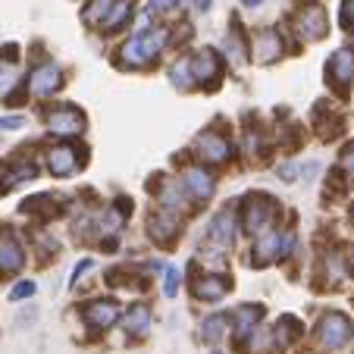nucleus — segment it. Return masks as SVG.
Masks as SVG:
<instances>
[{
	"instance_id": "a878e982",
	"label": "nucleus",
	"mask_w": 354,
	"mask_h": 354,
	"mask_svg": "<svg viewBox=\"0 0 354 354\" xmlns=\"http://www.w3.org/2000/svg\"><path fill=\"white\" fill-rule=\"evenodd\" d=\"M129 16H132V0H116V7H113V13L107 16L104 28H107V32H116V28L126 26Z\"/></svg>"
},
{
	"instance_id": "1a4fd4ad",
	"label": "nucleus",
	"mask_w": 354,
	"mask_h": 354,
	"mask_svg": "<svg viewBox=\"0 0 354 354\" xmlns=\"http://www.w3.org/2000/svg\"><path fill=\"white\" fill-rule=\"evenodd\" d=\"M326 79L333 82L335 88H342V91H345V85L354 79V50H348V47H339V50L329 57Z\"/></svg>"
},
{
	"instance_id": "f8f14e48",
	"label": "nucleus",
	"mask_w": 354,
	"mask_h": 354,
	"mask_svg": "<svg viewBox=\"0 0 354 354\" xmlns=\"http://www.w3.org/2000/svg\"><path fill=\"white\" fill-rule=\"evenodd\" d=\"M82 320L94 329H107L120 320V308H116L113 301H88L85 308H82Z\"/></svg>"
},
{
	"instance_id": "f257e3e1",
	"label": "nucleus",
	"mask_w": 354,
	"mask_h": 354,
	"mask_svg": "<svg viewBox=\"0 0 354 354\" xmlns=\"http://www.w3.org/2000/svg\"><path fill=\"white\" fill-rule=\"evenodd\" d=\"M169 41V32L167 28H157V32H141L135 35L132 41H126L120 50V63L122 66H147L151 60H157L160 57V50L167 47Z\"/></svg>"
},
{
	"instance_id": "5701e85b",
	"label": "nucleus",
	"mask_w": 354,
	"mask_h": 354,
	"mask_svg": "<svg viewBox=\"0 0 354 354\" xmlns=\"http://www.w3.org/2000/svg\"><path fill=\"white\" fill-rule=\"evenodd\" d=\"M245 50H251V47L241 41L239 26H232V28H229V35H226V54H229V60H232V63H245L248 60Z\"/></svg>"
},
{
	"instance_id": "aec40b11",
	"label": "nucleus",
	"mask_w": 354,
	"mask_h": 354,
	"mask_svg": "<svg viewBox=\"0 0 354 354\" xmlns=\"http://www.w3.org/2000/svg\"><path fill=\"white\" fill-rule=\"evenodd\" d=\"M276 254H279V232H276V229H267L263 239L257 241V254L251 257V261H254L257 267H263V263H270Z\"/></svg>"
},
{
	"instance_id": "7ed1b4c3",
	"label": "nucleus",
	"mask_w": 354,
	"mask_h": 354,
	"mask_svg": "<svg viewBox=\"0 0 354 354\" xmlns=\"http://www.w3.org/2000/svg\"><path fill=\"white\" fill-rule=\"evenodd\" d=\"M276 216V204L267 194H251V198L241 204V226L251 235H263L270 226H273Z\"/></svg>"
},
{
	"instance_id": "b1692460",
	"label": "nucleus",
	"mask_w": 354,
	"mask_h": 354,
	"mask_svg": "<svg viewBox=\"0 0 354 354\" xmlns=\"http://www.w3.org/2000/svg\"><path fill=\"white\" fill-rule=\"evenodd\" d=\"M261 314H263V308H254V304H245V308L235 310V320H239L235 323V326H239V339L254 329V323L261 320Z\"/></svg>"
},
{
	"instance_id": "c9c22d12",
	"label": "nucleus",
	"mask_w": 354,
	"mask_h": 354,
	"mask_svg": "<svg viewBox=\"0 0 354 354\" xmlns=\"http://www.w3.org/2000/svg\"><path fill=\"white\" fill-rule=\"evenodd\" d=\"M241 3H245V7H254V10L263 7V0H241Z\"/></svg>"
},
{
	"instance_id": "393cba45",
	"label": "nucleus",
	"mask_w": 354,
	"mask_h": 354,
	"mask_svg": "<svg viewBox=\"0 0 354 354\" xmlns=\"http://www.w3.org/2000/svg\"><path fill=\"white\" fill-rule=\"evenodd\" d=\"M301 323L295 320V317H282V326L276 329V345L279 348H286V345H292V342H298L301 339Z\"/></svg>"
},
{
	"instance_id": "dca6fc26",
	"label": "nucleus",
	"mask_w": 354,
	"mask_h": 354,
	"mask_svg": "<svg viewBox=\"0 0 354 354\" xmlns=\"http://www.w3.org/2000/svg\"><path fill=\"white\" fill-rule=\"evenodd\" d=\"M60 85H63V75H60V66H54V63H44V66H38L32 73V91L41 94V97L54 94Z\"/></svg>"
},
{
	"instance_id": "412c9836",
	"label": "nucleus",
	"mask_w": 354,
	"mask_h": 354,
	"mask_svg": "<svg viewBox=\"0 0 354 354\" xmlns=\"http://www.w3.org/2000/svg\"><path fill=\"white\" fill-rule=\"evenodd\" d=\"M226 326H229V317H226V314L207 317V320L201 323V339L207 342V345H216V342L226 335Z\"/></svg>"
},
{
	"instance_id": "9d476101",
	"label": "nucleus",
	"mask_w": 354,
	"mask_h": 354,
	"mask_svg": "<svg viewBox=\"0 0 354 354\" xmlns=\"http://www.w3.org/2000/svg\"><path fill=\"white\" fill-rule=\"evenodd\" d=\"M47 129L54 135H79L85 129V116L75 107H57L47 113Z\"/></svg>"
},
{
	"instance_id": "a211bd4d",
	"label": "nucleus",
	"mask_w": 354,
	"mask_h": 354,
	"mask_svg": "<svg viewBox=\"0 0 354 354\" xmlns=\"http://www.w3.org/2000/svg\"><path fill=\"white\" fill-rule=\"evenodd\" d=\"M157 198H160V204H163V210H188L192 207V204H188L185 201V188H179V182H163V188H160V194H157Z\"/></svg>"
},
{
	"instance_id": "ddd939ff",
	"label": "nucleus",
	"mask_w": 354,
	"mask_h": 354,
	"mask_svg": "<svg viewBox=\"0 0 354 354\" xmlns=\"http://www.w3.org/2000/svg\"><path fill=\"white\" fill-rule=\"evenodd\" d=\"M22 263H26L22 245L16 241V235L10 232V229H0V270L16 273V270H22Z\"/></svg>"
},
{
	"instance_id": "4be33fe9",
	"label": "nucleus",
	"mask_w": 354,
	"mask_h": 354,
	"mask_svg": "<svg viewBox=\"0 0 354 354\" xmlns=\"http://www.w3.org/2000/svg\"><path fill=\"white\" fill-rule=\"evenodd\" d=\"M113 7H116V0H91L85 7V13H82V19L88 22V26H104L107 22V16L113 13Z\"/></svg>"
},
{
	"instance_id": "2eb2a0df",
	"label": "nucleus",
	"mask_w": 354,
	"mask_h": 354,
	"mask_svg": "<svg viewBox=\"0 0 354 354\" xmlns=\"http://www.w3.org/2000/svg\"><path fill=\"white\" fill-rule=\"evenodd\" d=\"M47 169L54 176H73L75 169H79V154H75V147H69V145L50 147V154H47Z\"/></svg>"
},
{
	"instance_id": "bb28decb",
	"label": "nucleus",
	"mask_w": 354,
	"mask_h": 354,
	"mask_svg": "<svg viewBox=\"0 0 354 354\" xmlns=\"http://www.w3.org/2000/svg\"><path fill=\"white\" fill-rule=\"evenodd\" d=\"M169 79H173V85H176V88H182V91H188V88L194 85V75H192V63H188V60L176 63V66L169 69Z\"/></svg>"
},
{
	"instance_id": "2f4dec72",
	"label": "nucleus",
	"mask_w": 354,
	"mask_h": 354,
	"mask_svg": "<svg viewBox=\"0 0 354 354\" xmlns=\"http://www.w3.org/2000/svg\"><path fill=\"white\" fill-rule=\"evenodd\" d=\"M26 126L22 116H0V132H16V129Z\"/></svg>"
},
{
	"instance_id": "39448f33",
	"label": "nucleus",
	"mask_w": 354,
	"mask_h": 354,
	"mask_svg": "<svg viewBox=\"0 0 354 354\" xmlns=\"http://www.w3.org/2000/svg\"><path fill=\"white\" fill-rule=\"evenodd\" d=\"M295 22H298V32L304 41H320L326 38L329 32V19H326V10L320 7V3H304V7L298 10V16H295Z\"/></svg>"
},
{
	"instance_id": "cd10ccee",
	"label": "nucleus",
	"mask_w": 354,
	"mask_h": 354,
	"mask_svg": "<svg viewBox=\"0 0 354 354\" xmlns=\"http://www.w3.org/2000/svg\"><path fill=\"white\" fill-rule=\"evenodd\" d=\"M179 286H182V273L176 267H169L167 276H163V292H167V298H176V295H179Z\"/></svg>"
},
{
	"instance_id": "f704fd0d",
	"label": "nucleus",
	"mask_w": 354,
	"mask_h": 354,
	"mask_svg": "<svg viewBox=\"0 0 354 354\" xmlns=\"http://www.w3.org/2000/svg\"><path fill=\"white\" fill-rule=\"evenodd\" d=\"M342 167L348 169V176H354V145H348V151L342 154Z\"/></svg>"
},
{
	"instance_id": "6ab92c4d",
	"label": "nucleus",
	"mask_w": 354,
	"mask_h": 354,
	"mask_svg": "<svg viewBox=\"0 0 354 354\" xmlns=\"http://www.w3.org/2000/svg\"><path fill=\"white\" fill-rule=\"evenodd\" d=\"M151 326V308L147 304H132L126 314V333L129 335H145Z\"/></svg>"
},
{
	"instance_id": "9b49d317",
	"label": "nucleus",
	"mask_w": 354,
	"mask_h": 354,
	"mask_svg": "<svg viewBox=\"0 0 354 354\" xmlns=\"http://www.w3.org/2000/svg\"><path fill=\"white\" fill-rule=\"evenodd\" d=\"M188 63H192V75H194V82L214 85V82L220 79V57H216L214 47H204V50H198V54H194Z\"/></svg>"
},
{
	"instance_id": "0eeeda50",
	"label": "nucleus",
	"mask_w": 354,
	"mask_h": 354,
	"mask_svg": "<svg viewBox=\"0 0 354 354\" xmlns=\"http://www.w3.org/2000/svg\"><path fill=\"white\" fill-rule=\"evenodd\" d=\"M251 57H254L257 63H263V66H270V63H276L282 57V35L279 28H263V32L254 35V44H251Z\"/></svg>"
},
{
	"instance_id": "c85d7f7f",
	"label": "nucleus",
	"mask_w": 354,
	"mask_h": 354,
	"mask_svg": "<svg viewBox=\"0 0 354 354\" xmlns=\"http://www.w3.org/2000/svg\"><path fill=\"white\" fill-rule=\"evenodd\" d=\"M35 288H38V286H35L32 279H22V282H16V288L10 292V298H13V301H26V298H32V295H35Z\"/></svg>"
},
{
	"instance_id": "423d86ee",
	"label": "nucleus",
	"mask_w": 354,
	"mask_h": 354,
	"mask_svg": "<svg viewBox=\"0 0 354 354\" xmlns=\"http://www.w3.org/2000/svg\"><path fill=\"white\" fill-rule=\"evenodd\" d=\"M147 235L157 241V245H173L176 239L182 235V223L179 216L173 214V210H157V214H151V220H147Z\"/></svg>"
},
{
	"instance_id": "6e6552de",
	"label": "nucleus",
	"mask_w": 354,
	"mask_h": 354,
	"mask_svg": "<svg viewBox=\"0 0 354 354\" xmlns=\"http://www.w3.org/2000/svg\"><path fill=\"white\" fill-rule=\"evenodd\" d=\"M229 154H232V145H229V141L223 138L220 132L207 129V132L198 135V157H201V160L223 163V160H229Z\"/></svg>"
},
{
	"instance_id": "7c9ffc66",
	"label": "nucleus",
	"mask_w": 354,
	"mask_h": 354,
	"mask_svg": "<svg viewBox=\"0 0 354 354\" xmlns=\"http://www.w3.org/2000/svg\"><path fill=\"white\" fill-rule=\"evenodd\" d=\"M339 19H342V26L351 32L354 28V0H342V13H339Z\"/></svg>"
},
{
	"instance_id": "72a5a7b5",
	"label": "nucleus",
	"mask_w": 354,
	"mask_h": 354,
	"mask_svg": "<svg viewBox=\"0 0 354 354\" xmlns=\"http://www.w3.org/2000/svg\"><path fill=\"white\" fill-rule=\"evenodd\" d=\"M13 82H16L13 69H3V73H0V94H3V91H10V88H13Z\"/></svg>"
},
{
	"instance_id": "c756f323",
	"label": "nucleus",
	"mask_w": 354,
	"mask_h": 354,
	"mask_svg": "<svg viewBox=\"0 0 354 354\" xmlns=\"http://www.w3.org/2000/svg\"><path fill=\"white\" fill-rule=\"evenodd\" d=\"M182 0H147V10L151 13H173Z\"/></svg>"
},
{
	"instance_id": "4468645a",
	"label": "nucleus",
	"mask_w": 354,
	"mask_h": 354,
	"mask_svg": "<svg viewBox=\"0 0 354 354\" xmlns=\"http://www.w3.org/2000/svg\"><path fill=\"white\" fill-rule=\"evenodd\" d=\"M182 182H185V192L192 194L194 201H207L210 194H214V188H216V179L207 173V169H201V167H188L185 176H182Z\"/></svg>"
},
{
	"instance_id": "473e14b6",
	"label": "nucleus",
	"mask_w": 354,
	"mask_h": 354,
	"mask_svg": "<svg viewBox=\"0 0 354 354\" xmlns=\"http://www.w3.org/2000/svg\"><path fill=\"white\" fill-rule=\"evenodd\" d=\"M91 267H94V261H91V257H85V261H82V263H75V270H73V279H69V286H75V282L82 279V273H85V270H91Z\"/></svg>"
},
{
	"instance_id": "f03ea898",
	"label": "nucleus",
	"mask_w": 354,
	"mask_h": 354,
	"mask_svg": "<svg viewBox=\"0 0 354 354\" xmlns=\"http://www.w3.org/2000/svg\"><path fill=\"white\" fill-rule=\"evenodd\" d=\"M317 339H320L323 351H339V348H345L348 342L354 339L351 317L342 314V310H329L320 320V326H317Z\"/></svg>"
},
{
	"instance_id": "20e7f679",
	"label": "nucleus",
	"mask_w": 354,
	"mask_h": 354,
	"mask_svg": "<svg viewBox=\"0 0 354 354\" xmlns=\"http://www.w3.org/2000/svg\"><path fill=\"white\" fill-rule=\"evenodd\" d=\"M235 241V220L229 210H220V214L214 216V223H210V232H207V245H201V251H210V254L223 257L232 248Z\"/></svg>"
},
{
	"instance_id": "f3484780",
	"label": "nucleus",
	"mask_w": 354,
	"mask_h": 354,
	"mask_svg": "<svg viewBox=\"0 0 354 354\" xmlns=\"http://www.w3.org/2000/svg\"><path fill=\"white\" fill-rule=\"evenodd\" d=\"M226 292H229V279H223L220 273L201 276V279L194 282V298H204V301H220Z\"/></svg>"
}]
</instances>
